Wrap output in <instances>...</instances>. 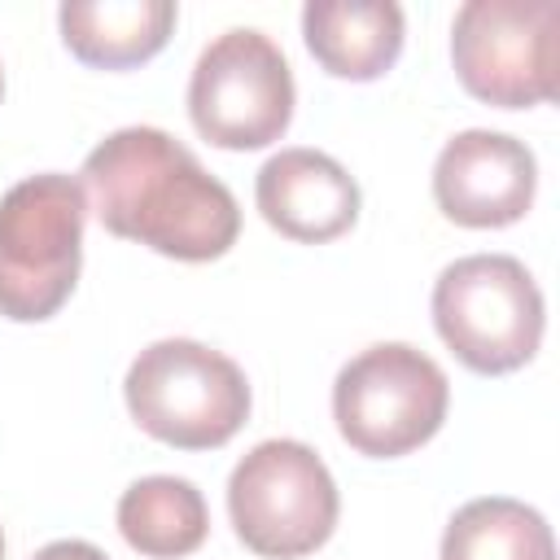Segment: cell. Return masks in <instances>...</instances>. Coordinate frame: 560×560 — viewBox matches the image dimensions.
Returning <instances> with one entry per match:
<instances>
[{"instance_id": "277c9868", "label": "cell", "mask_w": 560, "mask_h": 560, "mask_svg": "<svg viewBox=\"0 0 560 560\" xmlns=\"http://www.w3.org/2000/svg\"><path fill=\"white\" fill-rule=\"evenodd\" d=\"M433 328L468 372L508 376L542 346V289L512 254L455 258L433 284Z\"/></svg>"}, {"instance_id": "52a82bcc", "label": "cell", "mask_w": 560, "mask_h": 560, "mask_svg": "<svg viewBox=\"0 0 560 560\" xmlns=\"http://www.w3.org/2000/svg\"><path fill=\"white\" fill-rule=\"evenodd\" d=\"M293 70L284 52L254 26L210 39L188 79V118L201 140L245 153L276 144L293 122Z\"/></svg>"}, {"instance_id": "2e32d148", "label": "cell", "mask_w": 560, "mask_h": 560, "mask_svg": "<svg viewBox=\"0 0 560 560\" xmlns=\"http://www.w3.org/2000/svg\"><path fill=\"white\" fill-rule=\"evenodd\" d=\"M0 560H4V529H0Z\"/></svg>"}, {"instance_id": "e0dca14e", "label": "cell", "mask_w": 560, "mask_h": 560, "mask_svg": "<svg viewBox=\"0 0 560 560\" xmlns=\"http://www.w3.org/2000/svg\"><path fill=\"white\" fill-rule=\"evenodd\" d=\"M0 96H4V70H0Z\"/></svg>"}, {"instance_id": "6da1fadb", "label": "cell", "mask_w": 560, "mask_h": 560, "mask_svg": "<svg viewBox=\"0 0 560 560\" xmlns=\"http://www.w3.org/2000/svg\"><path fill=\"white\" fill-rule=\"evenodd\" d=\"M83 192L105 232L175 262L223 258L241 236V206L192 149L162 127H118L83 158Z\"/></svg>"}, {"instance_id": "7c38bea8", "label": "cell", "mask_w": 560, "mask_h": 560, "mask_svg": "<svg viewBox=\"0 0 560 560\" xmlns=\"http://www.w3.org/2000/svg\"><path fill=\"white\" fill-rule=\"evenodd\" d=\"M179 9L171 0H70L57 9L61 44L92 70H131L153 61Z\"/></svg>"}, {"instance_id": "8fae6325", "label": "cell", "mask_w": 560, "mask_h": 560, "mask_svg": "<svg viewBox=\"0 0 560 560\" xmlns=\"http://www.w3.org/2000/svg\"><path fill=\"white\" fill-rule=\"evenodd\" d=\"M402 35L407 22L394 0H311L302 9V39L332 79H381L398 61Z\"/></svg>"}, {"instance_id": "9c48e42d", "label": "cell", "mask_w": 560, "mask_h": 560, "mask_svg": "<svg viewBox=\"0 0 560 560\" xmlns=\"http://www.w3.org/2000/svg\"><path fill=\"white\" fill-rule=\"evenodd\" d=\"M538 162L508 131H459L433 162V201L459 228H508L529 214Z\"/></svg>"}, {"instance_id": "30bf717a", "label": "cell", "mask_w": 560, "mask_h": 560, "mask_svg": "<svg viewBox=\"0 0 560 560\" xmlns=\"http://www.w3.org/2000/svg\"><path fill=\"white\" fill-rule=\"evenodd\" d=\"M254 201L267 228L298 245H328L359 219L354 175L319 149H280L254 179Z\"/></svg>"}, {"instance_id": "4fadbf2b", "label": "cell", "mask_w": 560, "mask_h": 560, "mask_svg": "<svg viewBox=\"0 0 560 560\" xmlns=\"http://www.w3.org/2000/svg\"><path fill=\"white\" fill-rule=\"evenodd\" d=\"M118 534L149 560L192 556L210 534V512L188 477H140L118 499Z\"/></svg>"}, {"instance_id": "8992f818", "label": "cell", "mask_w": 560, "mask_h": 560, "mask_svg": "<svg viewBox=\"0 0 560 560\" xmlns=\"http://www.w3.org/2000/svg\"><path fill=\"white\" fill-rule=\"evenodd\" d=\"M451 407L446 372L407 341H381L354 354L332 381V420L350 451L398 459L424 446Z\"/></svg>"}, {"instance_id": "9a60e30c", "label": "cell", "mask_w": 560, "mask_h": 560, "mask_svg": "<svg viewBox=\"0 0 560 560\" xmlns=\"http://www.w3.org/2000/svg\"><path fill=\"white\" fill-rule=\"evenodd\" d=\"M35 560H109V556H105L101 547L83 542V538H57V542L39 547V551H35Z\"/></svg>"}, {"instance_id": "ba28073f", "label": "cell", "mask_w": 560, "mask_h": 560, "mask_svg": "<svg viewBox=\"0 0 560 560\" xmlns=\"http://www.w3.org/2000/svg\"><path fill=\"white\" fill-rule=\"evenodd\" d=\"M556 0H468L451 22V61L468 96L494 109L556 101Z\"/></svg>"}, {"instance_id": "5b68a950", "label": "cell", "mask_w": 560, "mask_h": 560, "mask_svg": "<svg viewBox=\"0 0 560 560\" xmlns=\"http://www.w3.org/2000/svg\"><path fill=\"white\" fill-rule=\"evenodd\" d=\"M337 481L298 438L258 442L228 477V516L236 538L262 560L319 551L337 529Z\"/></svg>"}, {"instance_id": "5bb4252c", "label": "cell", "mask_w": 560, "mask_h": 560, "mask_svg": "<svg viewBox=\"0 0 560 560\" xmlns=\"http://www.w3.org/2000/svg\"><path fill=\"white\" fill-rule=\"evenodd\" d=\"M442 560H556V542L538 508L486 494L446 521Z\"/></svg>"}, {"instance_id": "7a4b0ae2", "label": "cell", "mask_w": 560, "mask_h": 560, "mask_svg": "<svg viewBox=\"0 0 560 560\" xmlns=\"http://www.w3.org/2000/svg\"><path fill=\"white\" fill-rule=\"evenodd\" d=\"M88 192L74 175L44 171L0 197V315L13 324L52 319L83 267Z\"/></svg>"}, {"instance_id": "3957f363", "label": "cell", "mask_w": 560, "mask_h": 560, "mask_svg": "<svg viewBox=\"0 0 560 560\" xmlns=\"http://www.w3.org/2000/svg\"><path fill=\"white\" fill-rule=\"evenodd\" d=\"M122 398L131 420L175 451H214L249 420L245 372L192 337L144 346L127 368Z\"/></svg>"}]
</instances>
